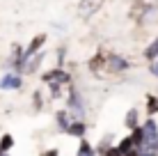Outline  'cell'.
I'll list each match as a JSON object with an SVG mask.
<instances>
[{
	"label": "cell",
	"instance_id": "cell-5",
	"mask_svg": "<svg viewBox=\"0 0 158 156\" xmlns=\"http://www.w3.org/2000/svg\"><path fill=\"white\" fill-rule=\"evenodd\" d=\"M48 156H57V154H55V152H48Z\"/></svg>",
	"mask_w": 158,
	"mask_h": 156
},
{
	"label": "cell",
	"instance_id": "cell-6",
	"mask_svg": "<svg viewBox=\"0 0 158 156\" xmlns=\"http://www.w3.org/2000/svg\"><path fill=\"white\" fill-rule=\"evenodd\" d=\"M128 156H135V154H128Z\"/></svg>",
	"mask_w": 158,
	"mask_h": 156
},
{
	"label": "cell",
	"instance_id": "cell-2",
	"mask_svg": "<svg viewBox=\"0 0 158 156\" xmlns=\"http://www.w3.org/2000/svg\"><path fill=\"white\" fill-rule=\"evenodd\" d=\"M7 147H12V138H2V149H7Z\"/></svg>",
	"mask_w": 158,
	"mask_h": 156
},
{
	"label": "cell",
	"instance_id": "cell-3",
	"mask_svg": "<svg viewBox=\"0 0 158 156\" xmlns=\"http://www.w3.org/2000/svg\"><path fill=\"white\" fill-rule=\"evenodd\" d=\"M83 131H85V126H80V124H76V126H73V133H76V136H80Z\"/></svg>",
	"mask_w": 158,
	"mask_h": 156
},
{
	"label": "cell",
	"instance_id": "cell-1",
	"mask_svg": "<svg viewBox=\"0 0 158 156\" xmlns=\"http://www.w3.org/2000/svg\"><path fill=\"white\" fill-rule=\"evenodd\" d=\"M101 5H103V0H83L80 7H78V14L83 16V19H87V16H92Z\"/></svg>",
	"mask_w": 158,
	"mask_h": 156
},
{
	"label": "cell",
	"instance_id": "cell-4",
	"mask_svg": "<svg viewBox=\"0 0 158 156\" xmlns=\"http://www.w3.org/2000/svg\"><path fill=\"white\" fill-rule=\"evenodd\" d=\"M80 156H92V154H89V149H87V147H85V149H83V152H80Z\"/></svg>",
	"mask_w": 158,
	"mask_h": 156
}]
</instances>
